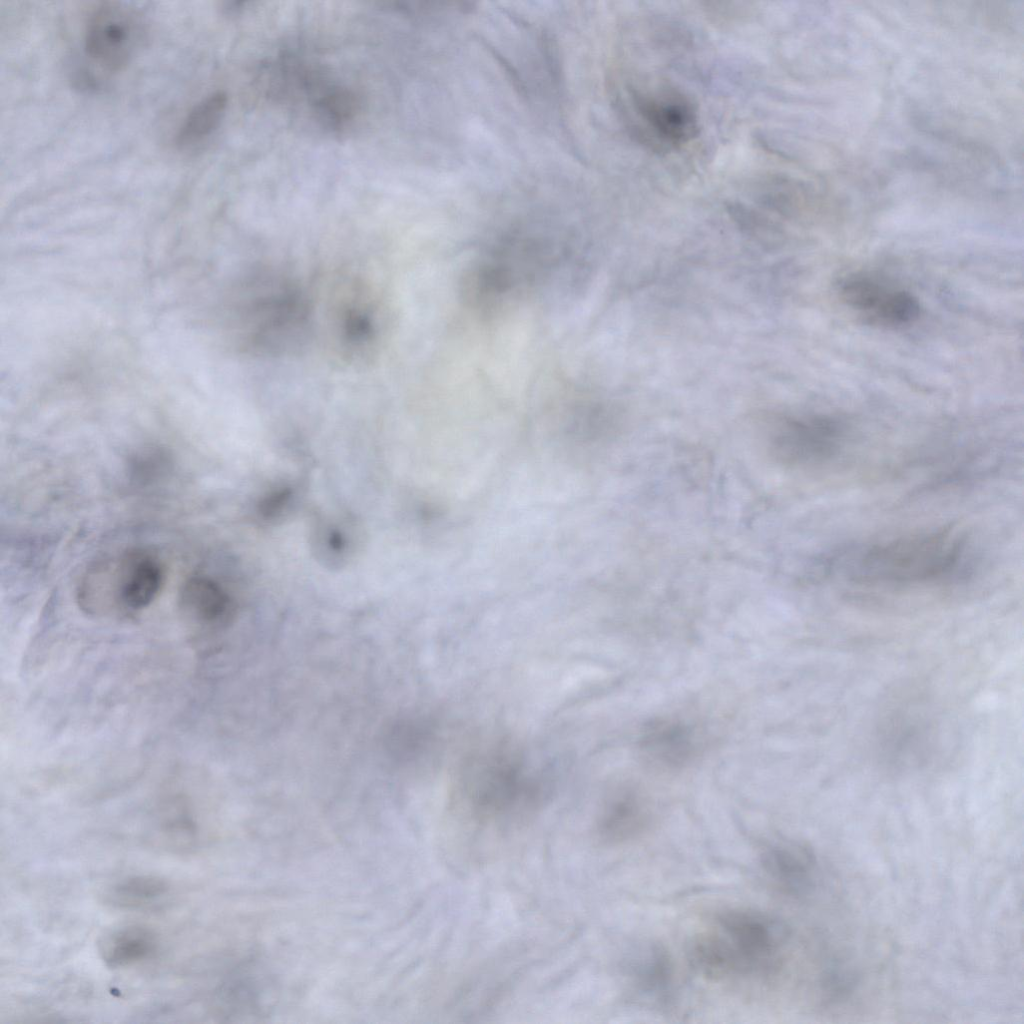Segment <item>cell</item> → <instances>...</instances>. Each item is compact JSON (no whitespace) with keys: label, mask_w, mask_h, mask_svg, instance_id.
<instances>
[{"label":"cell","mask_w":1024,"mask_h":1024,"mask_svg":"<svg viewBox=\"0 0 1024 1024\" xmlns=\"http://www.w3.org/2000/svg\"><path fill=\"white\" fill-rule=\"evenodd\" d=\"M789 927L777 917L748 909H729L716 929L695 938L690 960L701 975L719 980L761 975L778 967Z\"/></svg>","instance_id":"6da1fadb"},{"label":"cell","mask_w":1024,"mask_h":1024,"mask_svg":"<svg viewBox=\"0 0 1024 1024\" xmlns=\"http://www.w3.org/2000/svg\"><path fill=\"white\" fill-rule=\"evenodd\" d=\"M965 548L966 537L951 527L904 536L859 553L849 575L870 584L927 583L950 575Z\"/></svg>","instance_id":"7a4b0ae2"},{"label":"cell","mask_w":1024,"mask_h":1024,"mask_svg":"<svg viewBox=\"0 0 1024 1024\" xmlns=\"http://www.w3.org/2000/svg\"><path fill=\"white\" fill-rule=\"evenodd\" d=\"M247 300L240 317L250 348L276 352L290 348L306 332L307 307L294 288L262 285Z\"/></svg>","instance_id":"3957f363"},{"label":"cell","mask_w":1024,"mask_h":1024,"mask_svg":"<svg viewBox=\"0 0 1024 1024\" xmlns=\"http://www.w3.org/2000/svg\"><path fill=\"white\" fill-rule=\"evenodd\" d=\"M638 133L655 147L673 149L692 140L699 130L695 105L673 88L630 90Z\"/></svg>","instance_id":"277c9868"},{"label":"cell","mask_w":1024,"mask_h":1024,"mask_svg":"<svg viewBox=\"0 0 1024 1024\" xmlns=\"http://www.w3.org/2000/svg\"><path fill=\"white\" fill-rule=\"evenodd\" d=\"M846 436L845 427L826 416L790 419L772 435L769 448L781 464L816 467L842 452Z\"/></svg>","instance_id":"5b68a950"},{"label":"cell","mask_w":1024,"mask_h":1024,"mask_svg":"<svg viewBox=\"0 0 1024 1024\" xmlns=\"http://www.w3.org/2000/svg\"><path fill=\"white\" fill-rule=\"evenodd\" d=\"M143 38V23L134 11L120 4H104L88 20L84 48L95 63L116 72L131 62Z\"/></svg>","instance_id":"8992f818"},{"label":"cell","mask_w":1024,"mask_h":1024,"mask_svg":"<svg viewBox=\"0 0 1024 1024\" xmlns=\"http://www.w3.org/2000/svg\"><path fill=\"white\" fill-rule=\"evenodd\" d=\"M159 561L145 551H130L116 561L99 566L98 589L122 607L139 610L147 607L163 584Z\"/></svg>","instance_id":"52a82bcc"},{"label":"cell","mask_w":1024,"mask_h":1024,"mask_svg":"<svg viewBox=\"0 0 1024 1024\" xmlns=\"http://www.w3.org/2000/svg\"><path fill=\"white\" fill-rule=\"evenodd\" d=\"M767 876L785 893L803 896L815 887V858L806 847L793 842L768 844L760 855Z\"/></svg>","instance_id":"ba28073f"},{"label":"cell","mask_w":1024,"mask_h":1024,"mask_svg":"<svg viewBox=\"0 0 1024 1024\" xmlns=\"http://www.w3.org/2000/svg\"><path fill=\"white\" fill-rule=\"evenodd\" d=\"M640 748L653 763L676 769L690 762L697 744L690 725L674 719H656L645 724Z\"/></svg>","instance_id":"9c48e42d"},{"label":"cell","mask_w":1024,"mask_h":1024,"mask_svg":"<svg viewBox=\"0 0 1024 1024\" xmlns=\"http://www.w3.org/2000/svg\"><path fill=\"white\" fill-rule=\"evenodd\" d=\"M648 820V807L642 795L632 788H625L604 807L598 833L607 843H622L642 832Z\"/></svg>","instance_id":"30bf717a"},{"label":"cell","mask_w":1024,"mask_h":1024,"mask_svg":"<svg viewBox=\"0 0 1024 1024\" xmlns=\"http://www.w3.org/2000/svg\"><path fill=\"white\" fill-rule=\"evenodd\" d=\"M628 976L642 996L667 1000L673 983V965L666 949L659 944L640 947L628 962Z\"/></svg>","instance_id":"8fae6325"},{"label":"cell","mask_w":1024,"mask_h":1024,"mask_svg":"<svg viewBox=\"0 0 1024 1024\" xmlns=\"http://www.w3.org/2000/svg\"><path fill=\"white\" fill-rule=\"evenodd\" d=\"M155 933L141 925H126L106 934L99 943V953L105 965L123 968L150 958L157 949Z\"/></svg>","instance_id":"7c38bea8"},{"label":"cell","mask_w":1024,"mask_h":1024,"mask_svg":"<svg viewBox=\"0 0 1024 1024\" xmlns=\"http://www.w3.org/2000/svg\"><path fill=\"white\" fill-rule=\"evenodd\" d=\"M179 600L186 616L203 624L220 623L230 609L229 599L217 583L201 575L184 582Z\"/></svg>","instance_id":"4fadbf2b"},{"label":"cell","mask_w":1024,"mask_h":1024,"mask_svg":"<svg viewBox=\"0 0 1024 1024\" xmlns=\"http://www.w3.org/2000/svg\"><path fill=\"white\" fill-rule=\"evenodd\" d=\"M226 107L227 96L224 92H215L197 103L175 136L177 148L188 150L210 136L219 126Z\"/></svg>","instance_id":"5bb4252c"},{"label":"cell","mask_w":1024,"mask_h":1024,"mask_svg":"<svg viewBox=\"0 0 1024 1024\" xmlns=\"http://www.w3.org/2000/svg\"><path fill=\"white\" fill-rule=\"evenodd\" d=\"M168 890V882L159 876L134 875L115 883L108 892V899L120 907L136 908L154 903Z\"/></svg>","instance_id":"9a60e30c"},{"label":"cell","mask_w":1024,"mask_h":1024,"mask_svg":"<svg viewBox=\"0 0 1024 1024\" xmlns=\"http://www.w3.org/2000/svg\"><path fill=\"white\" fill-rule=\"evenodd\" d=\"M840 293L851 307L874 312L888 294L878 283L866 276L848 277L841 284Z\"/></svg>","instance_id":"2e32d148"},{"label":"cell","mask_w":1024,"mask_h":1024,"mask_svg":"<svg viewBox=\"0 0 1024 1024\" xmlns=\"http://www.w3.org/2000/svg\"><path fill=\"white\" fill-rule=\"evenodd\" d=\"M920 305L918 300L908 292L894 291L888 293L875 314L890 324H904L918 317Z\"/></svg>","instance_id":"e0dca14e"}]
</instances>
